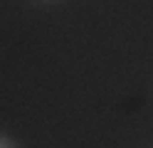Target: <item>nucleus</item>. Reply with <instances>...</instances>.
<instances>
[]
</instances>
